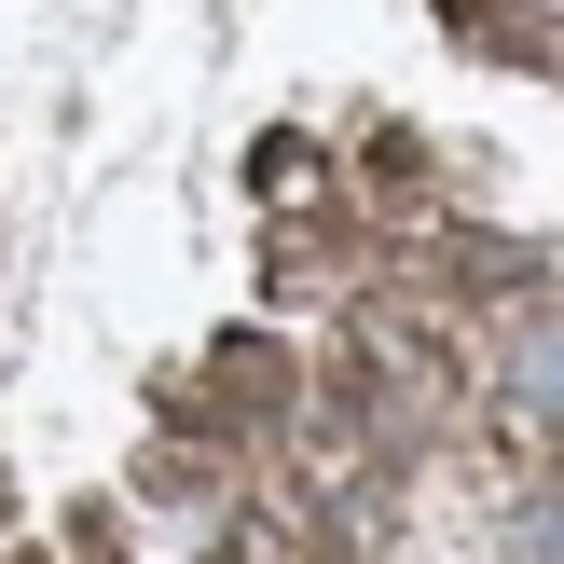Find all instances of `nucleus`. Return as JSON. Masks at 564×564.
<instances>
[{"mask_svg": "<svg viewBox=\"0 0 564 564\" xmlns=\"http://www.w3.org/2000/svg\"><path fill=\"white\" fill-rule=\"evenodd\" d=\"M510 564H564V496H538V510L510 523Z\"/></svg>", "mask_w": 564, "mask_h": 564, "instance_id": "obj_2", "label": "nucleus"}, {"mask_svg": "<svg viewBox=\"0 0 564 564\" xmlns=\"http://www.w3.org/2000/svg\"><path fill=\"white\" fill-rule=\"evenodd\" d=\"M510 413H523L538 441H564V303L523 317V345H510Z\"/></svg>", "mask_w": 564, "mask_h": 564, "instance_id": "obj_1", "label": "nucleus"}]
</instances>
